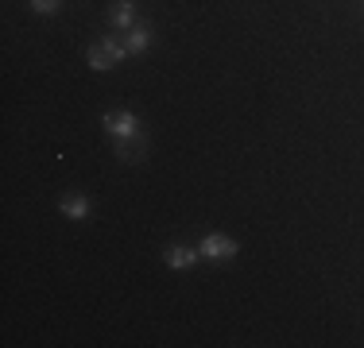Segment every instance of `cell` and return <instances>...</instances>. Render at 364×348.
I'll use <instances>...</instances> for the list:
<instances>
[{
  "label": "cell",
  "mask_w": 364,
  "mask_h": 348,
  "mask_svg": "<svg viewBox=\"0 0 364 348\" xmlns=\"http://www.w3.org/2000/svg\"><path fill=\"white\" fill-rule=\"evenodd\" d=\"M128 58V50H124V43H117V39H97L90 50H85V62H90V70H112L117 62H124Z\"/></svg>",
  "instance_id": "obj_1"
},
{
  "label": "cell",
  "mask_w": 364,
  "mask_h": 348,
  "mask_svg": "<svg viewBox=\"0 0 364 348\" xmlns=\"http://www.w3.org/2000/svg\"><path fill=\"white\" fill-rule=\"evenodd\" d=\"M101 124H105V132H109L112 139H124V136L144 132V128H140V116H136V112H128V109H109L105 116H101Z\"/></svg>",
  "instance_id": "obj_2"
},
{
  "label": "cell",
  "mask_w": 364,
  "mask_h": 348,
  "mask_svg": "<svg viewBox=\"0 0 364 348\" xmlns=\"http://www.w3.org/2000/svg\"><path fill=\"white\" fill-rule=\"evenodd\" d=\"M198 256H202V251H198V248H186V244H171V248L163 251L167 267H175V271H190V267L198 263Z\"/></svg>",
  "instance_id": "obj_4"
},
{
  "label": "cell",
  "mask_w": 364,
  "mask_h": 348,
  "mask_svg": "<svg viewBox=\"0 0 364 348\" xmlns=\"http://www.w3.org/2000/svg\"><path fill=\"white\" fill-rule=\"evenodd\" d=\"M58 209H63V217H70V221H90V213H93L90 197H82V194L63 197V202H58Z\"/></svg>",
  "instance_id": "obj_8"
},
{
  "label": "cell",
  "mask_w": 364,
  "mask_h": 348,
  "mask_svg": "<svg viewBox=\"0 0 364 348\" xmlns=\"http://www.w3.org/2000/svg\"><path fill=\"white\" fill-rule=\"evenodd\" d=\"M237 248H240V244L232 236H225V232H210V236L198 244V251H202L205 259H232V256H237Z\"/></svg>",
  "instance_id": "obj_3"
},
{
  "label": "cell",
  "mask_w": 364,
  "mask_h": 348,
  "mask_svg": "<svg viewBox=\"0 0 364 348\" xmlns=\"http://www.w3.org/2000/svg\"><path fill=\"white\" fill-rule=\"evenodd\" d=\"M117 155L124 163H136V159H144L147 155V136L144 132H136V136H124V139H117Z\"/></svg>",
  "instance_id": "obj_6"
},
{
  "label": "cell",
  "mask_w": 364,
  "mask_h": 348,
  "mask_svg": "<svg viewBox=\"0 0 364 348\" xmlns=\"http://www.w3.org/2000/svg\"><path fill=\"white\" fill-rule=\"evenodd\" d=\"M31 8H36L39 16H55L58 8H63V0H31Z\"/></svg>",
  "instance_id": "obj_9"
},
{
  "label": "cell",
  "mask_w": 364,
  "mask_h": 348,
  "mask_svg": "<svg viewBox=\"0 0 364 348\" xmlns=\"http://www.w3.org/2000/svg\"><path fill=\"white\" fill-rule=\"evenodd\" d=\"M151 28H147V23H136V28H128V35H124V50L128 55H144L147 47H151Z\"/></svg>",
  "instance_id": "obj_7"
},
{
  "label": "cell",
  "mask_w": 364,
  "mask_h": 348,
  "mask_svg": "<svg viewBox=\"0 0 364 348\" xmlns=\"http://www.w3.org/2000/svg\"><path fill=\"white\" fill-rule=\"evenodd\" d=\"M109 23L117 31H128V28H136V0H117V4L109 8Z\"/></svg>",
  "instance_id": "obj_5"
}]
</instances>
